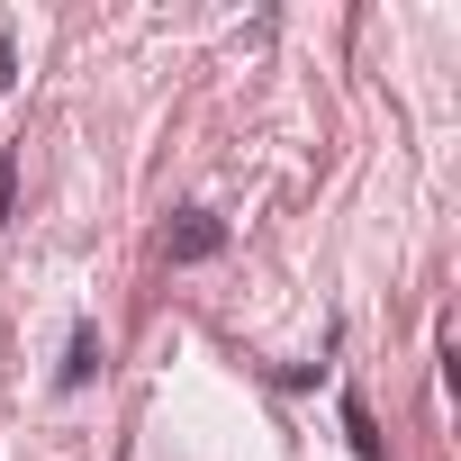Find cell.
Wrapping results in <instances>:
<instances>
[{"label":"cell","mask_w":461,"mask_h":461,"mask_svg":"<svg viewBox=\"0 0 461 461\" xmlns=\"http://www.w3.org/2000/svg\"><path fill=\"white\" fill-rule=\"evenodd\" d=\"M163 254H172V263H208V254H226V226H217L208 208H181V217L163 226Z\"/></svg>","instance_id":"1"},{"label":"cell","mask_w":461,"mask_h":461,"mask_svg":"<svg viewBox=\"0 0 461 461\" xmlns=\"http://www.w3.org/2000/svg\"><path fill=\"white\" fill-rule=\"evenodd\" d=\"M10 199H19V154H0V226H10Z\"/></svg>","instance_id":"4"},{"label":"cell","mask_w":461,"mask_h":461,"mask_svg":"<svg viewBox=\"0 0 461 461\" xmlns=\"http://www.w3.org/2000/svg\"><path fill=\"white\" fill-rule=\"evenodd\" d=\"M344 434H353V461H389V443H380V425H371L362 389H344Z\"/></svg>","instance_id":"3"},{"label":"cell","mask_w":461,"mask_h":461,"mask_svg":"<svg viewBox=\"0 0 461 461\" xmlns=\"http://www.w3.org/2000/svg\"><path fill=\"white\" fill-rule=\"evenodd\" d=\"M91 371H100V326H73V344H64V371H55V389H91Z\"/></svg>","instance_id":"2"},{"label":"cell","mask_w":461,"mask_h":461,"mask_svg":"<svg viewBox=\"0 0 461 461\" xmlns=\"http://www.w3.org/2000/svg\"><path fill=\"white\" fill-rule=\"evenodd\" d=\"M10 82H19V55H10V28H0V100H10Z\"/></svg>","instance_id":"5"}]
</instances>
